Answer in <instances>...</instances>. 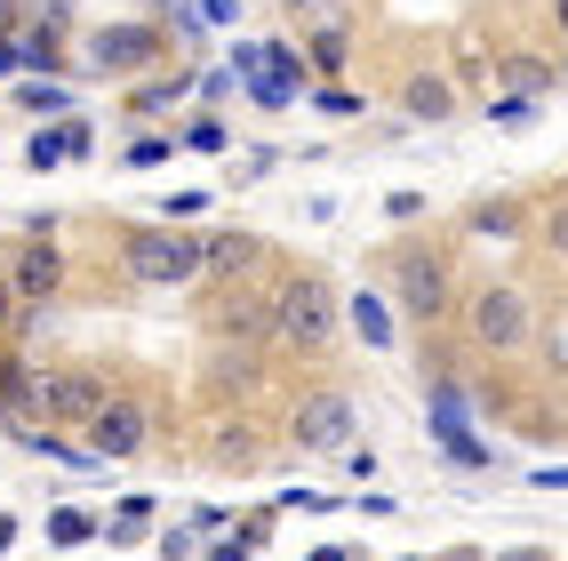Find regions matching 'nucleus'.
<instances>
[{
    "instance_id": "obj_1",
    "label": "nucleus",
    "mask_w": 568,
    "mask_h": 561,
    "mask_svg": "<svg viewBox=\"0 0 568 561\" xmlns=\"http://www.w3.org/2000/svg\"><path fill=\"white\" fill-rule=\"evenodd\" d=\"M264 305H273V345H288V353H328L336 329H345V297L321 273H281L264 289Z\"/></svg>"
},
{
    "instance_id": "obj_2",
    "label": "nucleus",
    "mask_w": 568,
    "mask_h": 561,
    "mask_svg": "<svg viewBox=\"0 0 568 561\" xmlns=\"http://www.w3.org/2000/svg\"><path fill=\"white\" fill-rule=\"evenodd\" d=\"M121 273L136 289L201 281V233H184V224H136V233H121Z\"/></svg>"
},
{
    "instance_id": "obj_3",
    "label": "nucleus",
    "mask_w": 568,
    "mask_h": 561,
    "mask_svg": "<svg viewBox=\"0 0 568 561\" xmlns=\"http://www.w3.org/2000/svg\"><path fill=\"white\" fill-rule=\"evenodd\" d=\"M465 337L480 353H520L537 345V297H528L520 281H480L473 305H465Z\"/></svg>"
},
{
    "instance_id": "obj_4",
    "label": "nucleus",
    "mask_w": 568,
    "mask_h": 561,
    "mask_svg": "<svg viewBox=\"0 0 568 561\" xmlns=\"http://www.w3.org/2000/svg\"><path fill=\"white\" fill-rule=\"evenodd\" d=\"M393 305H400V321H416V329L457 305V273H448L440 249H400V257H393Z\"/></svg>"
},
{
    "instance_id": "obj_5",
    "label": "nucleus",
    "mask_w": 568,
    "mask_h": 561,
    "mask_svg": "<svg viewBox=\"0 0 568 561\" xmlns=\"http://www.w3.org/2000/svg\"><path fill=\"white\" fill-rule=\"evenodd\" d=\"M81 441L97 449L104 465H112V458H136V449L153 441V401H136V393H104V401H97V418L81 425Z\"/></svg>"
},
{
    "instance_id": "obj_6",
    "label": "nucleus",
    "mask_w": 568,
    "mask_h": 561,
    "mask_svg": "<svg viewBox=\"0 0 568 561\" xmlns=\"http://www.w3.org/2000/svg\"><path fill=\"white\" fill-rule=\"evenodd\" d=\"M89 72H153V57H161V24L153 17H129V24H104V32H89Z\"/></svg>"
},
{
    "instance_id": "obj_7",
    "label": "nucleus",
    "mask_w": 568,
    "mask_h": 561,
    "mask_svg": "<svg viewBox=\"0 0 568 561\" xmlns=\"http://www.w3.org/2000/svg\"><path fill=\"white\" fill-rule=\"evenodd\" d=\"M288 433L305 441V449H345V441H361V409H353V393H305L296 401V418H288Z\"/></svg>"
},
{
    "instance_id": "obj_8",
    "label": "nucleus",
    "mask_w": 568,
    "mask_h": 561,
    "mask_svg": "<svg viewBox=\"0 0 568 561\" xmlns=\"http://www.w3.org/2000/svg\"><path fill=\"white\" fill-rule=\"evenodd\" d=\"M97 153V121L89 112H57L24 137V169H64V161H89Z\"/></svg>"
},
{
    "instance_id": "obj_9",
    "label": "nucleus",
    "mask_w": 568,
    "mask_h": 561,
    "mask_svg": "<svg viewBox=\"0 0 568 561\" xmlns=\"http://www.w3.org/2000/svg\"><path fill=\"white\" fill-rule=\"evenodd\" d=\"M49 385H57V369L41 361H0V425H32V418H49Z\"/></svg>"
},
{
    "instance_id": "obj_10",
    "label": "nucleus",
    "mask_w": 568,
    "mask_h": 561,
    "mask_svg": "<svg viewBox=\"0 0 568 561\" xmlns=\"http://www.w3.org/2000/svg\"><path fill=\"white\" fill-rule=\"evenodd\" d=\"M9 289H17V305L32 313V305H49V297L64 289V257L41 241V233H32L24 249H17V266H9Z\"/></svg>"
},
{
    "instance_id": "obj_11",
    "label": "nucleus",
    "mask_w": 568,
    "mask_h": 561,
    "mask_svg": "<svg viewBox=\"0 0 568 561\" xmlns=\"http://www.w3.org/2000/svg\"><path fill=\"white\" fill-rule=\"evenodd\" d=\"M393 104H400V121L440 129V121H457V81H448V72H408L393 89Z\"/></svg>"
},
{
    "instance_id": "obj_12",
    "label": "nucleus",
    "mask_w": 568,
    "mask_h": 561,
    "mask_svg": "<svg viewBox=\"0 0 568 561\" xmlns=\"http://www.w3.org/2000/svg\"><path fill=\"white\" fill-rule=\"evenodd\" d=\"M345 313H353V337H361V345H376V353L400 345V305H393L385 289H345Z\"/></svg>"
},
{
    "instance_id": "obj_13",
    "label": "nucleus",
    "mask_w": 568,
    "mask_h": 561,
    "mask_svg": "<svg viewBox=\"0 0 568 561\" xmlns=\"http://www.w3.org/2000/svg\"><path fill=\"white\" fill-rule=\"evenodd\" d=\"M104 393H112V385L89 378V369H57V385H49V425H89Z\"/></svg>"
},
{
    "instance_id": "obj_14",
    "label": "nucleus",
    "mask_w": 568,
    "mask_h": 561,
    "mask_svg": "<svg viewBox=\"0 0 568 561\" xmlns=\"http://www.w3.org/2000/svg\"><path fill=\"white\" fill-rule=\"evenodd\" d=\"M256 266H264V241H256V233H201V273L248 281Z\"/></svg>"
},
{
    "instance_id": "obj_15",
    "label": "nucleus",
    "mask_w": 568,
    "mask_h": 561,
    "mask_svg": "<svg viewBox=\"0 0 568 561\" xmlns=\"http://www.w3.org/2000/svg\"><path fill=\"white\" fill-rule=\"evenodd\" d=\"M17 49H24V72H57V64H64V9H49Z\"/></svg>"
},
{
    "instance_id": "obj_16",
    "label": "nucleus",
    "mask_w": 568,
    "mask_h": 561,
    "mask_svg": "<svg viewBox=\"0 0 568 561\" xmlns=\"http://www.w3.org/2000/svg\"><path fill=\"white\" fill-rule=\"evenodd\" d=\"M169 153H184V137H161V129H136V144H121V169L129 177H153Z\"/></svg>"
},
{
    "instance_id": "obj_17",
    "label": "nucleus",
    "mask_w": 568,
    "mask_h": 561,
    "mask_svg": "<svg viewBox=\"0 0 568 561\" xmlns=\"http://www.w3.org/2000/svg\"><path fill=\"white\" fill-rule=\"evenodd\" d=\"M465 233H480V241H513V233H528V217H520L513 201H480V209L465 217Z\"/></svg>"
},
{
    "instance_id": "obj_18",
    "label": "nucleus",
    "mask_w": 568,
    "mask_h": 561,
    "mask_svg": "<svg viewBox=\"0 0 568 561\" xmlns=\"http://www.w3.org/2000/svg\"><path fill=\"white\" fill-rule=\"evenodd\" d=\"M97 530H104V521H97V513H81V505H57V513H49V545H57V553H81Z\"/></svg>"
},
{
    "instance_id": "obj_19",
    "label": "nucleus",
    "mask_w": 568,
    "mask_h": 561,
    "mask_svg": "<svg viewBox=\"0 0 568 561\" xmlns=\"http://www.w3.org/2000/svg\"><path fill=\"white\" fill-rule=\"evenodd\" d=\"M305 57H313V72H321V81H336V72H345V57H353V32H345V24H321Z\"/></svg>"
},
{
    "instance_id": "obj_20",
    "label": "nucleus",
    "mask_w": 568,
    "mask_h": 561,
    "mask_svg": "<svg viewBox=\"0 0 568 561\" xmlns=\"http://www.w3.org/2000/svg\"><path fill=\"white\" fill-rule=\"evenodd\" d=\"M528 233H537L545 257H560V266H568V201H545L537 217H528Z\"/></svg>"
},
{
    "instance_id": "obj_21",
    "label": "nucleus",
    "mask_w": 568,
    "mask_h": 561,
    "mask_svg": "<svg viewBox=\"0 0 568 561\" xmlns=\"http://www.w3.org/2000/svg\"><path fill=\"white\" fill-rule=\"evenodd\" d=\"M184 89H193V81H136V89H129V112H136V121H161Z\"/></svg>"
},
{
    "instance_id": "obj_22",
    "label": "nucleus",
    "mask_w": 568,
    "mask_h": 561,
    "mask_svg": "<svg viewBox=\"0 0 568 561\" xmlns=\"http://www.w3.org/2000/svg\"><path fill=\"white\" fill-rule=\"evenodd\" d=\"M184 153H201V161H216V153H233V129H224V112H201V121L184 129Z\"/></svg>"
},
{
    "instance_id": "obj_23",
    "label": "nucleus",
    "mask_w": 568,
    "mask_h": 561,
    "mask_svg": "<svg viewBox=\"0 0 568 561\" xmlns=\"http://www.w3.org/2000/svg\"><path fill=\"white\" fill-rule=\"evenodd\" d=\"M17 104L41 112V121H57V112H72V89L64 81H17Z\"/></svg>"
},
{
    "instance_id": "obj_24",
    "label": "nucleus",
    "mask_w": 568,
    "mask_h": 561,
    "mask_svg": "<svg viewBox=\"0 0 568 561\" xmlns=\"http://www.w3.org/2000/svg\"><path fill=\"white\" fill-rule=\"evenodd\" d=\"M497 81L520 89V97H545V89H552V64H545V57H513V64H497Z\"/></svg>"
},
{
    "instance_id": "obj_25",
    "label": "nucleus",
    "mask_w": 568,
    "mask_h": 561,
    "mask_svg": "<svg viewBox=\"0 0 568 561\" xmlns=\"http://www.w3.org/2000/svg\"><path fill=\"white\" fill-rule=\"evenodd\" d=\"M440 449H448V458H457L465 473H480V465H488V441H480L473 425H457V433H440Z\"/></svg>"
},
{
    "instance_id": "obj_26",
    "label": "nucleus",
    "mask_w": 568,
    "mask_h": 561,
    "mask_svg": "<svg viewBox=\"0 0 568 561\" xmlns=\"http://www.w3.org/2000/svg\"><path fill=\"white\" fill-rule=\"evenodd\" d=\"M488 121H497V129H528V121H537V97H497V104H488Z\"/></svg>"
},
{
    "instance_id": "obj_27",
    "label": "nucleus",
    "mask_w": 568,
    "mask_h": 561,
    "mask_svg": "<svg viewBox=\"0 0 568 561\" xmlns=\"http://www.w3.org/2000/svg\"><path fill=\"white\" fill-rule=\"evenodd\" d=\"M448 81H457V89H488V81H497V64H488L480 49H457V72H448Z\"/></svg>"
},
{
    "instance_id": "obj_28",
    "label": "nucleus",
    "mask_w": 568,
    "mask_h": 561,
    "mask_svg": "<svg viewBox=\"0 0 568 561\" xmlns=\"http://www.w3.org/2000/svg\"><path fill=\"white\" fill-rule=\"evenodd\" d=\"M313 97V112H328V121H361V97L353 89H305Z\"/></svg>"
},
{
    "instance_id": "obj_29",
    "label": "nucleus",
    "mask_w": 568,
    "mask_h": 561,
    "mask_svg": "<svg viewBox=\"0 0 568 561\" xmlns=\"http://www.w3.org/2000/svg\"><path fill=\"white\" fill-rule=\"evenodd\" d=\"M209 209H216L209 193H169V201H161V217H169V224H193V217H209Z\"/></svg>"
},
{
    "instance_id": "obj_30",
    "label": "nucleus",
    "mask_w": 568,
    "mask_h": 561,
    "mask_svg": "<svg viewBox=\"0 0 568 561\" xmlns=\"http://www.w3.org/2000/svg\"><path fill=\"white\" fill-rule=\"evenodd\" d=\"M193 89H201L209 104H224V97L241 89V72H233V64H216V72H193Z\"/></svg>"
},
{
    "instance_id": "obj_31",
    "label": "nucleus",
    "mask_w": 568,
    "mask_h": 561,
    "mask_svg": "<svg viewBox=\"0 0 568 561\" xmlns=\"http://www.w3.org/2000/svg\"><path fill=\"white\" fill-rule=\"evenodd\" d=\"M184 9H193L201 24H233V17H241V0H184Z\"/></svg>"
},
{
    "instance_id": "obj_32",
    "label": "nucleus",
    "mask_w": 568,
    "mask_h": 561,
    "mask_svg": "<svg viewBox=\"0 0 568 561\" xmlns=\"http://www.w3.org/2000/svg\"><path fill=\"white\" fill-rule=\"evenodd\" d=\"M385 217L393 224H416V217H425V193H385Z\"/></svg>"
},
{
    "instance_id": "obj_33",
    "label": "nucleus",
    "mask_w": 568,
    "mask_h": 561,
    "mask_svg": "<svg viewBox=\"0 0 568 561\" xmlns=\"http://www.w3.org/2000/svg\"><path fill=\"white\" fill-rule=\"evenodd\" d=\"M336 458H345V473H353V481H376V458H368L361 441H345V449H336Z\"/></svg>"
},
{
    "instance_id": "obj_34",
    "label": "nucleus",
    "mask_w": 568,
    "mask_h": 561,
    "mask_svg": "<svg viewBox=\"0 0 568 561\" xmlns=\"http://www.w3.org/2000/svg\"><path fill=\"white\" fill-rule=\"evenodd\" d=\"M528 481H537V490H560V498H568V465H528Z\"/></svg>"
},
{
    "instance_id": "obj_35",
    "label": "nucleus",
    "mask_w": 568,
    "mask_h": 561,
    "mask_svg": "<svg viewBox=\"0 0 568 561\" xmlns=\"http://www.w3.org/2000/svg\"><path fill=\"white\" fill-rule=\"evenodd\" d=\"M17 24H24V17H17V9H9V0H0V32H17Z\"/></svg>"
},
{
    "instance_id": "obj_36",
    "label": "nucleus",
    "mask_w": 568,
    "mask_h": 561,
    "mask_svg": "<svg viewBox=\"0 0 568 561\" xmlns=\"http://www.w3.org/2000/svg\"><path fill=\"white\" fill-rule=\"evenodd\" d=\"M281 9H313V0H281Z\"/></svg>"
},
{
    "instance_id": "obj_37",
    "label": "nucleus",
    "mask_w": 568,
    "mask_h": 561,
    "mask_svg": "<svg viewBox=\"0 0 568 561\" xmlns=\"http://www.w3.org/2000/svg\"><path fill=\"white\" fill-rule=\"evenodd\" d=\"M0 329H9V305H0Z\"/></svg>"
},
{
    "instance_id": "obj_38",
    "label": "nucleus",
    "mask_w": 568,
    "mask_h": 561,
    "mask_svg": "<svg viewBox=\"0 0 568 561\" xmlns=\"http://www.w3.org/2000/svg\"><path fill=\"white\" fill-rule=\"evenodd\" d=\"M560 24H568V0H560Z\"/></svg>"
}]
</instances>
